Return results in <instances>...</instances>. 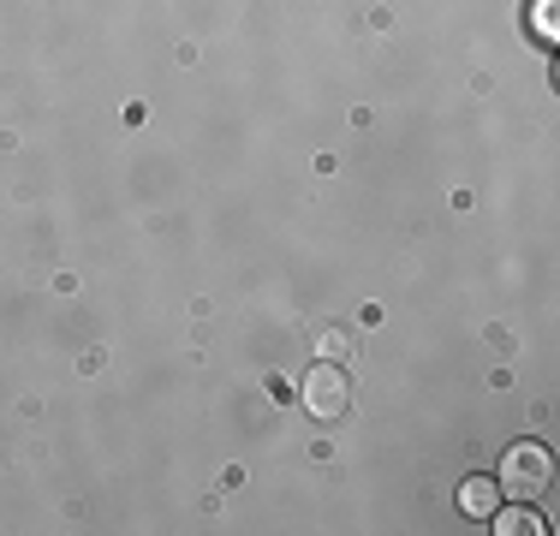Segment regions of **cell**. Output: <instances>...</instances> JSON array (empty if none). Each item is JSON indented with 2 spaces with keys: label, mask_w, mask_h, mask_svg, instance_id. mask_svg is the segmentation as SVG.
<instances>
[{
  "label": "cell",
  "mask_w": 560,
  "mask_h": 536,
  "mask_svg": "<svg viewBox=\"0 0 560 536\" xmlns=\"http://www.w3.org/2000/svg\"><path fill=\"white\" fill-rule=\"evenodd\" d=\"M459 506H465L471 518H489V513L501 506V482H495V477H471V482L459 489Z\"/></svg>",
  "instance_id": "3"
},
{
  "label": "cell",
  "mask_w": 560,
  "mask_h": 536,
  "mask_svg": "<svg viewBox=\"0 0 560 536\" xmlns=\"http://www.w3.org/2000/svg\"><path fill=\"white\" fill-rule=\"evenodd\" d=\"M346 352H352V340H346L340 328H335V334H323V364H340Z\"/></svg>",
  "instance_id": "5"
},
{
  "label": "cell",
  "mask_w": 560,
  "mask_h": 536,
  "mask_svg": "<svg viewBox=\"0 0 560 536\" xmlns=\"http://www.w3.org/2000/svg\"><path fill=\"white\" fill-rule=\"evenodd\" d=\"M346 394H352V387H346L340 364H316L311 375H304V411H311V418H323V423L346 411Z\"/></svg>",
  "instance_id": "2"
},
{
  "label": "cell",
  "mask_w": 560,
  "mask_h": 536,
  "mask_svg": "<svg viewBox=\"0 0 560 536\" xmlns=\"http://www.w3.org/2000/svg\"><path fill=\"white\" fill-rule=\"evenodd\" d=\"M495 482H501L506 494H518V501H537V494L555 482L549 447H542V441H518V447L501 459V477H495Z\"/></svg>",
  "instance_id": "1"
},
{
  "label": "cell",
  "mask_w": 560,
  "mask_h": 536,
  "mask_svg": "<svg viewBox=\"0 0 560 536\" xmlns=\"http://www.w3.org/2000/svg\"><path fill=\"white\" fill-rule=\"evenodd\" d=\"M489 518H495V531H501V536H518V531L542 536V518L530 513V506H506V513H501V506H495V513H489Z\"/></svg>",
  "instance_id": "4"
}]
</instances>
